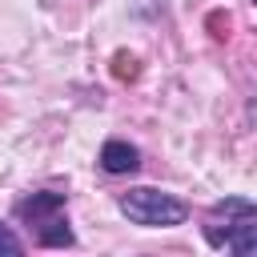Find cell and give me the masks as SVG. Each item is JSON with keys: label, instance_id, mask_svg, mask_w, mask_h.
Returning a JSON list of instances; mask_svg holds the SVG:
<instances>
[{"label": "cell", "instance_id": "cell-4", "mask_svg": "<svg viewBox=\"0 0 257 257\" xmlns=\"http://www.w3.org/2000/svg\"><path fill=\"white\" fill-rule=\"evenodd\" d=\"M64 209V193H32V197H24L20 201V217H28V221H40V217H52V213H60Z\"/></svg>", "mask_w": 257, "mask_h": 257}, {"label": "cell", "instance_id": "cell-7", "mask_svg": "<svg viewBox=\"0 0 257 257\" xmlns=\"http://www.w3.org/2000/svg\"><path fill=\"white\" fill-rule=\"evenodd\" d=\"M116 76H137V60L120 52V56H116Z\"/></svg>", "mask_w": 257, "mask_h": 257}, {"label": "cell", "instance_id": "cell-3", "mask_svg": "<svg viewBox=\"0 0 257 257\" xmlns=\"http://www.w3.org/2000/svg\"><path fill=\"white\" fill-rule=\"evenodd\" d=\"M100 169L112 173V177L137 173V169H141V153H137L128 141H104V149H100Z\"/></svg>", "mask_w": 257, "mask_h": 257}, {"label": "cell", "instance_id": "cell-6", "mask_svg": "<svg viewBox=\"0 0 257 257\" xmlns=\"http://www.w3.org/2000/svg\"><path fill=\"white\" fill-rule=\"evenodd\" d=\"M0 253H24V241H20L4 221H0Z\"/></svg>", "mask_w": 257, "mask_h": 257}, {"label": "cell", "instance_id": "cell-1", "mask_svg": "<svg viewBox=\"0 0 257 257\" xmlns=\"http://www.w3.org/2000/svg\"><path fill=\"white\" fill-rule=\"evenodd\" d=\"M209 245H225L237 257H253L257 253V205L249 197H225L213 205V221L205 225Z\"/></svg>", "mask_w": 257, "mask_h": 257}, {"label": "cell", "instance_id": "cell-5", "mask_svg": "<svg viewBox=\"0 0 257 257\" xmlns=\"http://www.w3.org/2000/svg\"><path fill=\"white\" fill-rule=\"evenodd\" d=\"M76 237H72V229H68V221H60V217H48L44 225H40V245H48V249H68Z\"/></svg>", "mask_w": 257, "mask_h": 257}, {"label": "cell", "instance_id": "cell-2", "mask_svg": "<svg viewBox=\"0 0 257 257\" xmlns=\"http://www.w3.org/2000/svg\"><path fill=\"white\" fill-rule=\"evenodd\" d=\"M116 205L133 225H145V229H169L189 217V205L161 189H128V193H120Z\"/></svg>", "mask_w": 257, "mask_h": 257}]
</instances>
